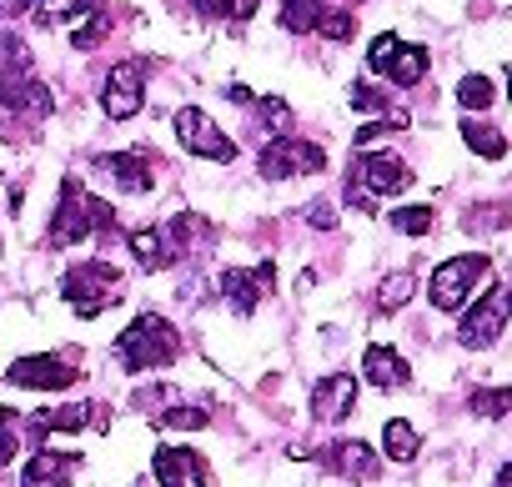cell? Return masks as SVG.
Listing matches in <instances>:
<instances>
[{
  "mask_svg": "<svg viewBox=\"0 0 512 487\" xmlns=\"http://www.w3.org/2000/svg\"><path fill=\"white\" fill-rule=\"evenodd\" d=\"M507 407H512V387H477L472 392V412L477 417H507Z\"/></svg>",
  "mask_w": 512,
  "mask_h": 487,
  "instance_id": "31",
  "label": "cell"
},
{
  "mask_svg": "<svg viewBox=\"0 0 512 487\" xmlns=\"http://www.w3.org/2000/svg\"><path fill=\"white\" fill-rule=\"evenodd\" d=\"M226 96H231L236 106H251V91H246V86H226Z\"/></svg>",
  "mask_w": 512,
  "mask_h": 487,
  "instance_id": "40",
  "label": "cell"
},
{
  "mask_svg": "<svg viewBox=\"0 0 512 487\" xmlns=\"http://www.w3.org/2000/svg\"><path fill=\"white\" fill-rule=\"evenodd\" d=\"M166 231V247H171V257H191L196 247H206L211 241V226H206V216H191V211H181L171 226H161Z\"/></svg>",
  "mask_w": 512,
  "mask_h": 487,
  "instance_id": "22",
  "label": "cell"
},
{
  "mask_svg": "<svg viewBox=\"0 0 512 487\" xmlns=\"http://www.w3.org/2000/svg\"><path fill=\"white\" fill-rule=\"evenodd\" d=\"M11 422H16V412H11V407H0V427H11Z\"/></svg>",
  "mask_w": 512,
  "mask_h": 487,
  "instance_id": "41",
  "label": "cell"
},
{
  "mask_svg": "<svg viewBox=\"0 0 512 487\" xmlns=\"http://www.w3.org/2000/svg\"><path fill=\"white\" fill-rule=\"evenodd\" d=\"M91 417H96L91 402H66V407H46V412H36L31 427H36V437H46V432H81V427H91Z\"/></svg>",
  "mask_w": 512,
  "mask_h": 487,
  "instance_id": "21",
  "label": "cell"
},
{
  "mask_svg": "<svg viewBox=\"0 0 512 487\" xmlns=\"http://www.w3.org/2000/svg\"><path fill=\"white\" fill-rule=\"evenodd\" d=\"M176 136L191 156H206V161H236V141L201 111V106H181L176 111Z\"/></svg>",
  "mask_w": 512,
  "mask_h": 487,
  "instance_id": "9",
  "label": "cell"
},
{
  "mask_svg": "<svg viewBox=\"0 0 512 487\" xmlns=\"http://www.w3.org/2000/svg\"><path fill=\"white\" fill-rule=\"evenodd\" d=\"M76 362H81L76 347L71 352H51V357H21V362H11L6 382L31 387V392H66L76 382Z\"/></svg>",
  "mask_w": 512,
  "mask_h": 487,
  "instance_id": "10",
  "label": "cell"
},
{
  "mask_svg": "<svg viewBox=\"0 0 512 487\" xmlns=\"http://www.w3.org/2000/svg\"><path fill=\"white\" fill-rule=\"evenodd\" d=\"M96 6L101 0H36L31 16H36V26H71L81 16H96Z\"/></svg>",
  "mask_w": 512,
  "mask_h": 487,
  "instance_id": "23",
  "label": "cell"
},
{
  "mask_svg": "<svg viewBox=\"0 0 512 487\" xmlns=\"http://www.w3.org/2000/svg\"><path fill=\"white\" fill-rule=\"evenodd\" d=\"M16 447H21V422L0 427V467H11V462H16Z\"/></svg>",
  "mask_w": 512,
  "mask_h": 487,
  "instance_id": "37",
  "label": "cell"
},
{
  "mask_svg": "<svg viewBox=\"0 0 512 487\" xmlns=\"http://www.w3.org/2000/svg\"><path fill=\"white\" fill-rule=\"evenodd\" d=\"M487 272H492V257H482V252H472V257H452V262H442V267L432 272V282H427V302H432L437 312H462L467 297H472V287H477Z\"/></svg>",
  "mask_w": 512,
  "mask_h": 487,
  "instance_id": "5",
  "label": "cell"
},
{
  "mask_svg": "<svg viewBox=\"0 0 512 487\" xmlns=\"http://www.w3.org/2000/svg\"><path fill=\"white\" fill-rule=\"evenodd\" d=\"M337 6H357V0H337Z\"/></svg>",
  "mask_w": 512,
  "mask_h": 487,
  "instance_id": "42",
  "label": "cell"
},
{
  "mask_svg": "<svg viewBox=\"0 0 512 487\" xmlns=\"http://www.w3.org/2000/svg\"><path fill=\"white\" fill-rule=\"evenodd\" d=\"M51 116V91L26 71L0 76V126H41Z\"/></svg>",
  "mask_w": 512,
  "mask_h": 487,
  "instance_id": "6",
  "label": "cell"
},
{
  "mask_svg": "<svg viewBox=\"0 0 512 487\" xmlns=\"http://www.w3.org/2000/svg\"><path fill=\"white\" fill-rule=\"evenodd\" d=\"M407 186H412V171H407V161L392 156V151H362V156L347 166V201L362 206V211H377L382 196L407 191Z\"/></svg>",
  "mask_w": 512,
  "mask_h": 487,
  "instance_id": "3",
  "label": "cell"
},
{
  "mask_svg": "<svg viewBox=\"0 0 512 487\" xmlns=\"http://www.w3.org/2000/svg\"><path fill=\"white\" fill-rule=\"evenodd\" d=\"M151 467H156L161 487H206V477H211L206 457L191 452V447H156Z\"/></svg>",
  "mask_w": 512,
  "mask_h": 487,
  "instance_id": "14",
  "label": "cell"
},
{
  "mask_svg": "<svg viewBox=\"0 0 512 487\" xmlns=\"http://www.w3.org/2000/svg\"><path fill=\"white\" fill-rule=\"evenodd\" d=\"M502 327H507V287H502V282H492V287H487V297H482V302H472V312L462 317L457 337H462V347L482 352V347H492V342L502 337Z\"/></svg>",
  "mask_w": 512,
  "mask_h": 487,
  "instance_id": "11",
  "label": "cell"
},
{
  "mask_svg": "<svg viewBox=\"0 0 512 487\" xmlns=\"http://www.w3.org/2000/svg\"><path fill=\"white\" fill-rule=\"evenodd\" d=\"M392 231H407V236H427L432 226H437V211L432 206H397L392 216Z\"/></svg>",
  "mask_w": 512,
  "mask_h": 487,
  "instance_id": "30",
  "label": "cell"
},
{
  "mask_svg": "<svg viewBox=\"0 0 512 487\" xmlns=\"http://www.w3.org/2000/svg\"><path fill=\"white\" fill-rule=\"evenodd\" d=\"M362 377L372 382V387H407L412 382V367H407V357H397L392 347H367L362 352Z\"/></svg>",
  "mask_w": 512,
  "mask_h": 487,
  "instance_id": "18",
  "label": "cell"
},
{
  "mask_svg": "<svg viewBox=\"0 0 512 487\" xmlns=\"http://www.w3.org/2000/svg\"><path fill=\"white\" fill-rule=\"evenodd\" d=\"M126 247H131V257H136L146 272H166V267L176 262L161 226H136V231H126Z\"/></svg>",
  "mask_w": 512,
  "mask_h": 487,
  "instance_id": "20",
  "label": "cell"
},
{
  "mask_svg": "<svg viewBox=\"0 0 512 487\" xmlns=\"http://www.w3.org/2000/svg\"><path fill=\"white\" fill-rule=\"evenodd\" d=\"M151 422L166 427V432H201L206 427V412L201 407H171V412H156Z\"/></svg>",
  "mask_w": 512,
  "mask_h": 487,
  "instance_id": "33",
  "label": "cell"
},
{
  "mask_svg": "<svg viewBox=\"0 0 512 487\" xmlns=\"http://www.w3.org/2000/svg\"><path fill=\"white\" fill-rule=\"evenodd\" d=\"M256 106V126H267V131H287L292 126V111L282 96H267V101H251Z\"/></svg>",
  "mask_w": 512,
  "mask_h": 487,
  "instance_id": "34",
  "label": "cell"
},
{
  "mask_svg": "<svg viewBox=\"0 0 512 487\" xmlns=\"http://www.w3.org/2000/svg\"><path fill=\"white\" fill-rule=\"evenodd\" d=\"M322 6L327 0H287L282 6V31H292V36H307V31H317V16H322Z\"/></svg>",
  "mask_w": 512,
  "mask_h": 487,
  "instance_id": "26",
  "label": "cell"
},
{
  "mask_svg": "<svg viewBox=\"0 0 512 487\" xmlns=\"http://www.w3.org/2000/svg\"><path fill=\"white\" fill-rule=\"evenodd\" d=\"M106 31H111V21H106V16L96 11V21H86V26H81V31L71 36V46H76V51H96V46L106 41Z\"/></svg>",
  "mask_w": 512,
  "mask_h": 487,
  "instance_id": "35",
  "label": "cell"
},
{
  "mask_svg": "<svg viewBox=\"0 0 512 487\" xmlns=\"http://www.w3.org/2000/svg\"><path fill=\"white\" fill-rule=\"evenodd\" d=\"M191 11L201 21H246L256 11V0H191Z\"/></svg>",
  "mask_w": 512,
  "mask_h": 487,
  "instance_id": "27",
  "label": "cell"
},
{
  "mask_svg": "<svg viewBox=\"0 0 512 487\" xmlns=\"http://www.w3.org/2000/svg\"><path fill=\"white\" fill-rule=\"evenodd\" d=\"M327 467H337V472L352 477V482H372V477L382 472V462H377V452H372L367 442H332V447H327Z\"/></svg>",
  "mask_w": 512,
  "mask_h": 487,
  "instance_id": "19",
  "label": "cell"
},
{
  "mask_svg": "<svg viewBox=\"0 0 512 487\" xmlns=\"http://www.w3.org/2000/svg\"><path fill=\"white\" fill-rule=\"evenodd\" d=\"M352 106H357V111H392V96H382L377 86L357 81V86H352Z\"/></svg>",
  "mask_w": 512,
  "mask_h": 487,
  "instance_id": "36",
  "label": "cell"
},
{
  "mask_svg": "<svg viewBox=\"0 0 512 487\" xmlns=\"http://www.w3.org/2000/svg\"><path fill=\"white\" fill-rule=\"evenodd\" d=\"M36 0H0V16H16V11H31Z\"/></svg>",
  "mask_w": 512,
  "mask_h": 487,
  "instance_id": "39",
  "label": "cell"
},
{
  "mask_svg": "<svg viewBox=\"0 0 512 487\" xmlns=\"http://www.w3.org/2000/svg\"><path fill=\"white\" fill-rule=\"evenodd\" d=\"M462 141L477 151V156H487V161H502L507 156V136L497 131V126H487V121H462Z\"/></svg>",
  "mask_w": 512,
  "mask_h": 487,
  "instance_id": "25",
  "label": "cell"
},
{
  "mask_svg": "<svg viewBox=\"0 0 512 487\" xmlns=\"http://www.w3.org/2000/svg\"><path fill=\"white\" fill-rule=\"evenodd\" d=\"M307 221H317L322 231H332V226H337V216H332V206H327V201H317V206H307Z\"/></svg>",
  "mask_w": 512,
  "mask_h": 487,
  "instance_id": "38",
  "label": "cell"
},
{
  "mask_svg": "<svg viewBox=\"0 0 512 487\" xmlns=\"http://www.w3.org/2000/svg\"><path fill=\"white\" fill-rule=\"evenodd\" d=\"M357 407V377L352 372H332L312 387V417L317 422H342Z\"/></svg>",
  "mask_w": 512,
  "mask_h": 487,
  "instance_id": "15",
  "label": "cell"
},
{
  "mask_svg": "<svg viewBox=\"0 0 512 487\" xmlns=\"http://www.w3.org/2000/svg\"><path fill=\"white\" fill-rule=\"evenodd\" d=\"M61 297L76 307V317H101L116 297H121V272L111 262H76L66 277H61Z\"/></svg>",
  "mask_w": 512,
  "mask_h": 487,
  "instance_id": "4",
  "label": "cell"
},
{
  "mask_svg": "<svg viewBox=\"0 0 512 487\" xmlns=\"http://www.w3.org/2000/svg\"><path fill=\"white\" fill-rule=\"evenodd\" d=\"M126 196H146L151 191V161H146V151H116V156H101L96 161Z\"/></svg>",
  "mask_w": 512,
  "mask_h": 487,
  "instance_id": "17",
  "label": "cell"
},
{
  "mask_svg": "<svg viewBox=\"0 0 512 487\" xmlns=\"http://www.w3.org/2000/svg\"><path fill=\"white\" fill-rule=\"evenodd\" d=\"M272 287H277V267H272V262L221 272V297H226V307H231L236 317H251L256 307H262V297H267Z\"/></svg>",
  "mask_w": 512,
  "mask_h": 487,
  "instance_id": "13",
  "label": "cell"
},
{
  "mask_svg": "<svg viewBox=\"0 0 512 487\" xmlns=\"http://www.w3.org/2000/svg\"><path fill=\"white\" fill-rule=\"evenodd\" d=\"M457 101H462L467 111H487V106H492V81L477 76V71L462 76V81H457Z\"/></svg>",
  "mask_w": 512,
  "mask_h": 487,
  "instance_id": "32",
  "label": "cell"
},
{
  "mask_svg": "<svg viewBox=\"0 0 512 487\" xmlns=\"http://www.w3.org/2000/svg\"><path fill=\"white\" fill-rule=\"evenodd\" d=\"M181 357V332L156 317V312H141L121 337H116V362L126 372H156V367H171Z\"/></svg>",
  "mask_w": 512,
  "mask_h": 487,
  "instance_id": "2",
  "label": "cell"
},
{
  "mask_svg": "<svg viewBox=\"0 0 512 487\" xmlns=\"http://www.w3.org/2000/svg\"><path fill=\"white\" fill-rule=\"evenodd\" d=\"M146 101V61H121L111 66L106 86H101V106L111 121H131Z\"/></svg>",
  "mask_w": 512,
  "mask_h": 487,
  "instance_id": "12",
  "label": "cell"
},
{
  "mask_svg": "<svg viewBox=\"0 0 512 487\" xmlns=\"http://www.w3.org/2000/svg\"><path fill=\"white\" fill-rule=\"evenodd\" d=\"M317 36H327V41H352L357 36V16L347 11V6H322V16H317Z\"/></svg>",
  "mask_w": 512,
  "mask_h": 487,
  "instance_id": "29",
  "label": "cell"
},
{
  "mask_svg": "<svg viewBox=\"0 0 512 487\" xmlns=\"http://www.w3.org/2000/svg\"><path fill=\"white\" fill-rule=\"evenodd\" d=\"M91 231H96V236H116V211H111L101 196H91L76 176H66L46 241H51V247H76V241H86Z\"/></svg>",
  "mask_w": 512,
  "mask_h": 487,
  "instance_id": "1",
  "label": "cell"
},
{
  "mask_svg": "<svg viewBox=\"0 0 512 487\" xmlns=\"http://www.w3.org/2000/svg\"><path fill=\"white\" fill-rule=\"evenodd\" d=\"M256 166H262L267 181L317 176L327 166V151L317 141H302V136H277V141H267V151H262V161H256Z\"/></svg>",
  "mask_w": 512,
  "mask_h": 487,
  "instance_id": "7",
  "label": "cell"
},
{
  "mask_svg": "<svg viewBox=\"0 0 512 487\" xmlns=\"http://www.w3.org/2000/svg\"><path fill=\"white\" fill-rule=\"evenodd\" d=\"M382 452H387L392 462H412V457L422 452V437H417V427H412L407 417H392V422L382 427Z\"/></svg>",
  "mask_w": 512,
  "mask_h": 487,
  "instance_id": "24",
  "label": "cell"
},
{
  "mask_svg": "<svg viewBox=\"0 0 512 487\" xmlns=\"http://www.w3.org/2000/svg\"><path fill=\"white\" fill-rule=\"evenodd\" d=\"M367 66H372V76H382L392 86H417L427 76V51L407 46L402 36H377L367 51Z\"/></svg>",
  "mask_w": 512,
  "mask_h": 487,
  "instance_id": "8",
  "label": "cell"
},
{
  "mask_svg": "<svg viewBox=\"0 0 512 487\" xmlns=\"http://www.w3.org/2000/svg\"><path fill=\"white\" fill-rule=\"evenodd\" d=\"M71 477H76V457L56 452V447H41V452H31V462L21 472V487H71Z\"/></svg>",
  "mask_w": 512,
  "mask_h": 487,
  "instance_id": "16",
  "label": "cell"
},
{
  "mask_svg": "<svg viewBox=\"0 0 512 487\" xmlns=\"http://www.w3.org/2000/svg\"><path fill=\"white\" fill-rule=\"evenodd\" d=\"M412 292H417V277H412V272H392V277L377 287V307H382V312H397V307L412 302Z\"/></svg>",
  "mask_w": 512,
  "mask_h": 487,
  "instance_id": "28",
  "label": "cell"
}]
</instances>
